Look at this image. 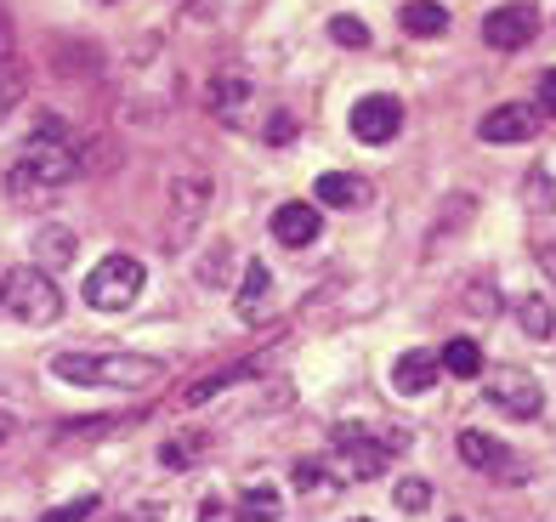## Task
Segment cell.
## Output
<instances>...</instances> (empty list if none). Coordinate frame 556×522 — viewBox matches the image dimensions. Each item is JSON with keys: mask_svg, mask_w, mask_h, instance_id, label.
<instances>
[{"mask_svg": "<svg viewBox=\"0 0 556 522\" xmlns=\"http://www.w3.org/2000/svg\"><path fill=\"white\" fill-rule=\"evenodd\" d=\"M52 375L68 386H97V392H142L165 381V364L142 353H58Z\"/></svg>", "mask_w": 556, "mask_h": 522, "instance_id": "cell-1", "label": "cell"}, {"mask_svg": "<svg viewBox=\"0 0 556 522\" xmlns=\"http://www.w3.org/2000/svg\"><path fill=\"white\" fill-rule=\"evenodd\" d=\"M86 170V160H80V142H74L58 119H46V131L40 137H29V148L17 154V170H12V193L23 199L29 188H63V182H74Z\"/></svg>", "mask_w": 556, "mask_h": 522, "instance_id": "cell-2", "label": "cell"}, {"mask_svg": "<svg viewBox=\"0 0 556 522\" xmlns=\"http://www.w3.org/2000/svg\"><path fill=\"white\" fill-rule=\"evenodd\" d=\"M403 432H369V426H336L330 432V460H336V478L346 483H364V478H381L387 460L403 455Z\"/></svg>", "mask_w": 556, "mask_h": 522, "instance_id": "cell-3", "label": "cell"}, {"mask_svg": "<svg viewBox=\"0 0 556 522\" xmlns=\"http://www.w3.org/2000/svg\"><path fill=\"white\" fill-rule=\"evenodd\" d=\"M0 307H7L17 324H58L63 295H58V284H52L46 267H17L12 279H0Z\"/></svg>", "mask_w": 556, "mask_h": 522, "instance_id": "cell-4", "label": "cell"}, {"mask_svg": "<svg viewBox=\"0 0 556 522\" xmlns=\"http://www.w3.org/2000/svg\"><path fill=\"white\" fill-rule=\"evenodd\" d=\"M142 262L137 256H103L91 272H86V302L97 307V313H125L142 295Z\"/></svg>", "mask_w": 556, "mask_h": 522, "instance_id": "cell-5", "label": "cell"}, {"mask_svg": "<svg viewBox=\"0 0 556 522\" xmlns=\"http://www.w3.org/2000/svg\"><path fill=\"white\" fill-rule=\"evenodd\" d=\"M211 193H216V182L205 177V170H182V177L170 182V233H165V244L170 251H182V244L193 239V228L205 221V211H211Z\"/></svg>", "mask_w": 556, "mask_h": 522, "instance_id": "cell-6", "label": "cell"}, {"mask_svg": "<svg viewBox=\"0 0 556 522\" xmlns=\"http://www.w3.org/2000/svg\"><path fill=\"white\" fill-rule=\"evenodd\" d=\"M483 392H489V404H494L500 415H511V420H534V415L545 409V392H540V381L528 375V369H511V364L489 369Z\"/></svg>", "mask_w": 556, "mask_h": 522, "instance_id": "cell-7", "label": "cell"}, {"mask_svg": "<svg viewBox=\"0 0 556 522\" xmlns=\"http://www.w3.org/2000/svg\"><path fill=\"white\" fill-rule=\"evenodd\" d=\"M397 131H403V103H397V97H387V91L358 97V109H352V137L369 142V148H381Z\"/></svg>", "mask_w": 556, "mask_h": 522, "instance_id": "cell-8", "label": "cell"}, {"mask_svg": "<svg viewBox=\"0 0 556 522\" xmlns=\"http://www.w3.org/2000/svg\"><path fill=\"white\" fill-rule=\"evenodd\" d=\"M540 29V12L528 7V0H511V7H494L483 17V40L494 46V52H522L528 40H534Z\"/></svg>", "mask_w": 556, "mask_h": 522, "instance_id": "cell-9", "label": "cell"}, {"mask_svg": "<svg viewBox=\"0 0 556 522\" xmlns=\"http://www.w3.org/2000/svg\"><path fill=\"white\" fill-rule=\"evenodd\" d=\"M318 233H324V211H318V205H301V199H290V205L273 211V239L285 244V251H307Z\"/></svg>", "mask_w": 556, "mask_h": 522, "instance_id": "cell-10", "label": "cell"}, {"mask_svg": "<svg viewBox=\"0 0 556 522\" xmlns=\"http://www.w3.org/2000/svg\"><path fill=\"white\" fill-rule=\"evenodd\" d=\"M438 375H443V364H438L432 346H409L403 358H392V392H403V397L432 392V386H438Z\"/></svg>", "mask_w": 556, "mask_h": 522, "instance_id": "cell-11", "label": "cell"}, {"mask_svg": "<svg viewBox=\"0 0 556 522\" xmlns=\"http://www.w3.org/2000/svg\"><path fill=\"white\" fill-rule=\"evenodd\" d=\"M540 131V109H528V103H505L494 114H483V126H477V137L505 148V142H528Z\"/></svg>", "mask_w": 556, "mask_h": 522, "instance_id": "cell-12", "label": "cell"}, {"mask_svg": "<svg viewBox=\"0 0 556 522\" xmlns=\"http://www.w3.org/2000/svg\"><path fill=\"white\" fill-rule=\"evenodd\" d=\"M262 375V358H233V364H222V369H211V375H199L188 392H182V409H199V404H211L216 392H227V386H239V381H256Z\"/></svg>", "mask_w": 556, "mask_h": 522, "instance_id": "cell-13", "label": "cell"}, {"mask_svg": "<svg viewBox=\"0 0 556 522\" xmlns=\"http://www.w3.org/2000/svg\"><path fill=\"white\" fill-rule=\"evenodd\" d=\"M460 460L477 466V471H494V478H522V466L511 460V449H505L500 437H489V432H460Z\"/></svg>", "mask_w": 556, "mask_h": 522, "instance_id": "cell-14", "label": "cell"}, {"mask_svg": "<svg viewBox=\"0 0 556 522\" xmlns=\"http://www.w3.org/2000/svg\"><path fill=\"white\" fill-rule=\"evenodd\" d=\"M375 199L369 177H358V170H324L318 177V205H336V211H364Z\"/></svg>", "mask_w": 556, "mask_h": 522, "instance_id": "cell-15", "label": "cell"}, {"mask_svg": "<svg viewBox=\"0 0 556 522\" xmlns=\"http://www.w3.org/2000/svg\"><path fill=\"white\" fill-rule=\"evenodd\" d=\"M267 295H273V272H267V262H250V267H244V284H239L233 313L244 318V324H256L262 307H267Z\"/></svg>", "mask_w": 556, "mask_h": 522, "instance_id": "cell-16", "label": "cell"}, {"mask_svg": "<svg viewBox=\"0 0 556 522\" xmlns=\"http://www.w3.org/2000/svg\"><path fill=\"white\" fill-rule=\"evenodd\" d=\"M397 23H403L409 35H420V40H438V35L448 29V7H438V0H403Z\"/></svg>", "mask_w": 556, "mask_h": 522, "instance_id": "cell-17", "label": "cell"}, {"mask_svg": "<svg viewBox=\"0 0 556 522\" xmlns=\"http://www.w3.org/2000/svg\"><path fill=\"white\" fill-rule=\"evenodd\" d=\"M205 97H211V109H216L222 119H239V103L250 97V80H244L239 68H227V74H216V80H211Z\"/></svg>", "mask_w": 556, "mask_h": 522, "instance_id": "cell-18", "label": "cell"}, {"mask_svg": "<svg viewBox=\"0 0 556 522\" xmlns=\"http://www.w3.org/2000/svg\"><path fill=\"white\" fill-rule=\"evenodd\" d=\"M438 364L448 369V375H460V381H477V375H483V353H477V341H466V335H454L443 353H438Z\"/></svg>", "mask_w": 556, "mask_h": 522, "instance_id": "cell-19", "label": "cell"}, {"mask_svg": "<svg viewBox=\"0 0 556 522\" xmlns=\"http://www.w3.org/2000/svg\"><path fill=\"white\" fill-rule=\"evenodd\" d=\"M74 251H80V239H74L68 228H40V239H35V267H68L74 262Z\"/></svg>", "mask_w": 556, "mask_h": 522, "instance_id": "cell-20", "label": "cell"}, {"mask_svg": "<svg viewBox=\"0 0 556 522\" xmlns=\"http://www.w3.org/2000/svg\"><path fill=\"white\" fill-rule=\"evenodd\" d=\"M239 517H244V522H278V517H285V500H278L267 483H250V488L239 494Z\"/></svg>", "mask_w": 556, "mask_h": 522, "instance_id": "cell-21", "label": "cell"}, {"mask_svg": "<svg viewBox=\"0 0 556 522\" xmlns=\"http://www.w3.org/2000/svg\"><path fill=\"white\" fill-rule=\"evenodd\" d=\"M211 449V437H199V432H188V437H176V443H165L160 449V466H170V471H182V466H193L199 455Z\"/></svg>", "mask_w": 556, "mask_h": 522, "instance_id": "cell-22", "label": "cell"}, {"mask_svg": "<svg viewBox=\"0 0 556 522\" xmlns=\"http://www.w3.org/2000/svg\"><path fill=\"white\" fill-rule=\"evenodd\" d=\"M330 40L336 46H346V52H364V46H369V29H364V17H330Z\"/></svg>", "mask_w": 556, "mask_h": 522, "instance_id": "cell-23", "label": "cell"}, {"mask_svg": "<svg viewBox=\"0 0 556 522\" xmlns=\"http://www.w3.org/2000/svg\"><path fill=\"white\" fill-rule=\"evenodd\" d=\"M517 324L534 335V341H545V335H551V307L540 302V295H528V302L517 307Z\"/></svg>", "mask_w": 556, "mask_h": 522, "instance_id": "cell-24", "label": "cell"}, {"mask_svg": "<svg viewBox=\"0 0 556 522\" xmlns=\"http://www.w3.org/2000/svg\"><path fill=\"white\" fill-rule=\"evenodd\" d=\"M392 494H397V506H403V511H426V506H432V488H426L420 478H403Z\"/></svg>", "mask_w": 556, "mask_h": 522, "instance_id": "cell-25", "label": "cell"}, {"mask_svg": "<svg viewBox=\"0 0 556 522\" xmlns=\"http://www.w3.org/2000/svg\"><path fill=\"white\" fill-rule=\"evenodd\" d=\"M97 511V494H80V500H68V506H52L40 522H86Z\"/></svg>", "mask_w": 556, "mask_h": 522, "instance_id": "cell-26", "label": "cell"}, {"mask_svg": "<svg viewBox=\"0 0 556 522\" xmlns=\"http://www.w3.org/2000/svg\"><path fill=\"white\" fill-rule=\"evenodd\" d=\"M199 284H205V290L227 284V244H216V251L205 256V267H199Z\"/></svg>", "mask_w": 556, "mask_h": 522, "instance_id": "cell-27", "label": "cell"}, {"mask_svg": "<svg viewBox=\"0 0 556 522\" xmlns=\"http://www.w3.org/2000/svg\"><path fill=\"white\" fill-rule=\"evenodd\" d=\"M199 522H244V517L227 506V500H205V506H199Z\"/></svg>", "mask_w": 556, "mask_h": 522, "instance_id": "cell-28", "label": "cell"}, {"mask_svg": "<svg viewBox=\"0 0 556 522\" xmlns=\"http://www.w3.org/2000/svg\"><path fill=\"white\" fill-rule=\"evenodd\" d=\"M290 137H295V119H290L285 109H278V114L267 119V142H290Z\"/></svg>", "mask_w": 556, "mask_h": 522, "instance_id": "cell-29", "label": "cell"}, {"mask_svg": "<svg viewBox=\"0 0 556 522\" xmlns=\"http://www.w3.org/2000/svg\"><path fill=\"white\" fill-rule=\"evenodd\" d=\"M540 109L556 119V68H545V74H540Z\"/></svg>", "mask_w": 556, "mask_h": 522, "instance_id": "cell-30", "label": "cell"}, {"mask_svg": "<svg viewBox=\"0 0 556 522\" xmlns=\"http://www.w3.org/2000/svg\"><path fill=\"white\" fill-rule=\"evenodd\" d=\"M318 478H324L318 460H301V466H295V483H301V488H318Z\"/></svg>", "mask_w": 556, "mask_h": 522, "instance_id": "cell-31", "label": "cell"}, {"mask_svg": "<svg viewBox=\"0 0 556 522\" xmlns=\"http://www.w3.org/2000/svg\"><path fill=\"white\" fill-rule=\"evenodd\" d=\"M165 517V506H137V511H125L119 522H160Z\"/></svg>", "mask_w": 556, "mask_h": 522, "instance_id": "cell-32", "label": "cell"}, {"mask_svg": "<svg viewBox=\"0 0 556 522\" xmlns=\"http://www.w3.org/2000/svg\"><path fill=\"white\" fill-rule=\"evenodd\" d=\"M471 307L477 313H494V290L489 284H471Z\"/></svg>", "mask_w": 556, "mask_h": 522, "instance_id": "cell-33", "label": "cell"}, {"mask_svg": "<svg viewBox=\"0 0 556 522\" xmlns=\"http://www.w3.org/2000/svg\"><path fill=\"white\" fill-rule=\"evenodd\" d=\"M540 267H545L551 279H556V239H545V244H540Z\"/></svg>", "mask_w": 556, "mask_h": 522, "instance_id": "cell-34", "label": "cell"}, {"mask_svg": "<svg viewBox=\"0 0 556 522\" xmlns=\"http://www.w3.org/2000/svg\"><path fill=\"white\" fill-rule=\"evenodd\" d=\"M12 58V23H7V12H0V63Z\"/></svg>", "mask_w": 556, "mask_h": 522, "instance_id": "cell-35", "label": "cell"}, {"mask_svg": "<svg viewBox=\"0 0 556 522\" xmlns=\"http://www.w3.org/2000/svg\"><path fill=\"white\" fill-rule=\"evenodd\" d=\"M0 443H7V420H0Z\"/></svg>", "mask_w": 556, "mask_h": 522, "instance_id": "cell-36", "label": "cell"}, {"mask_svg": "<svg viewBox=\"0 0 556 522\" xmlns=\"http://www.w3.org/2000/svg\"><path fill=\"white\" fill-rule=\"evenodd\" d=\"M352 522H369V517H352Z\"/></svg>", "mask_w": 556, "mask_h": 522, "instance_id": "cell-37", "label": "cell"}, {"mask_svg": "<svg viewBox=\"0 0 556 522\" xmlns=\"http://www.w3.org/2000/svg\"><path fill=\"white\" fill-rule=\"evenodd\" d=\"M448 522H466V517H448Z\"/></svg>", "mask_w": 556, "mask_h": 522, "instance_id": "cell-38", "label": "cell"}, {"mask_svg": "<svg viewBox=\"0 0 556 522\" xmlns=\"http://www.w3.org/2000/svg\"><path fill=\"white\" fill-rule=\"evenodd\" d=\"M103 7H114V0H103Z\"/></svg>", "mask_w": 556, "mask_h": 522, "instance_id": "cell-39", "label": "cell"}]
</instances>
